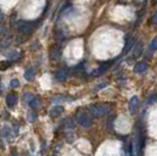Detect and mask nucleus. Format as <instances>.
<instances>
[{"instance_id": "7ed1b4c3", "label": "nucleus", "mask_w": 157, "mask_h": 156, "mask_svg": "<svg viewBox=\"0 0 157 156\" xmlns=\"http://www.w3.org/2000/svg\"><path fill=\"white\" fill-rule=\"evenodd\" d=\"M76 121H78V123L81 124L83 128H89L93 123L92 116L89 115L88 111H78V114H76Z\"/></svg>"}, {"instance_id": "a878e982", "label": "nucleus", "mask_w": 157, "mask_h": 156, "mask_svg": "<svg viewBox=\"0 0 157 156\" xmlns=\"http://www.w3.org/2000/svg\"><path fill=\"white\" fill-rule=\"evenodd\" d=\"M2 20H4V13L0 11V22H2Z\"/></svg>"}, {"instance_id": "f03ea898", "label": "nucleus", "mask_w": 157, "mask_h": 156, "mask_svg": "<svg viewBox=\"0 0 157 156\" xmlns=\"http://www.w3.org/2000/svg\"><path fill=\"white\" fill-rule=\"evenodd\" d=\"M39 22L38 21H18L17 22V28L21 34H31L35 29V27Z\"/></svg>"}, {"instance_id": "2eb2a0df", "label": "nucleus", "mask_w": 157, "mask_h": 156, "mask_svg": "<svg viewBox=\"0 0 157 156\" xmlns=\"http://www.w3.org/2000/svg\"><path fill=\"white\" fill-rule=\"evenodd\" d=\"M24 76H25V79H26L27 81H32L33 79H34V76H35V69L33 67H29L28 69H26Z\"/></svg>"}, {"instance_id": "0eeeda50", "label": "nucleus", "mask_w": 157, "mask_h": 156, "mask_svg": "<svg viewBox=\"0 0 157 156\" xmlns=\"http://www.w3.org/2000/svg\"><path fill=\"white\" fill-rule=\"evenodd\" d=\"M28 104H29V107L33 108V109H40V108L42 107V101H41V99L38 98V96H34Z\"/></svg>"}, {"instance_id": "393cba45", "label": "nucleus", "mask_w": 157, "mask_h": 156, "mask_svg": "<svg viewBox=\"0 0 157 156\" xmlns=\"http://www.w3.org/2000/svg\"><path fill=\"white\" fill-rule=\"evenodd\" d=\"M105 86H107V84H102V85L98 86V87H96V89H95V91H98V89H101V88H105Z\"/></svg>"}, {"instance_id": "9d476101", "label": "nucleus", "mask_w": 157, "mask_h": 156, "mask_svg": "<svg viewBox=\"0 0 157 156\" xmlns=\"http://www.w3.org/2000/svg\"><path fill=\"white\" fill-rule=\"evenodd\" d=\"M67 76H68L67 69H59V71L55 73V80L56 81H63V80H66Z\"/></svg>"}, {"instance_id": "f3484780", "label": "nucleus", "mask_w": 157, "mask_h": 156, "mask_svg": "<svg viewBox=\"0 0 157 156\" xmlns=\"http://www.w3.org/2000/svg\"><path fill=\"white\" fill-rule=\"evenodd\" d=\"M149 51H150V52L157 51V37L151 40L150 45H149Z\"/></svg>"}, {"instance_id": "9b49d317", "label": "nucleus", "mask_w": 157, "mask_h": 156, "mask_svg": "<svg viewBox=\"0 0 157 156\" xmlns=\"http://www.w3.org/2000/svg\"><path fill=\"white\" fill-rule=\"evenodd\" d=\"M60 58H61V49L56 46L53 47L51 49V59L52 60H59Z\"/></svg>"}, {"instance_id": "dca6fc26", "label": "nucleus", "mask_w": 157, "mask_h": 156, "mask_svg": "<svg viewBox=\"0 0 157 156\" xmlns=\"http://www.w3.org/2000/svg\"><path fill=\"white\" fill-rule=\"evenodd\" d=\"M142 49H143V45H142V42H138L137 45L135 46V49H134V52H132V58L136 59L138 58L140 55H141V53H142Z\"/></svg>"}, {"instance_id": "1a4fd4ad", "label": "nucleus", "mask_w": 157, "mask_h": 156, "mask_svg": "<svg viewBox=\"0 0 157 156\" xmlns=\"http://www.w3.org/2000/svg\"><path fill=\"white\" fill-rule=\"evenodd\" d=\"M17 102H18V96H17L15 94H10V95L6 96V103L10 108L14 107V106L17 104Z\"/></svg>"}, {"instance_id": "f257e3e1", "label": "nucleus", "mask_w": 157, "mask_h": 156, "mask_svg": "<svg viewBox=\"0 0 157 156\" xmlns=\"http://www.w3.org/2000/svg\"><path fill=\"white\" fill-rule=\"evenodd\" d=\"M110 111V106L107 103H98L93 104L89 107V113L92 114L94 117H102L105 114H108Z\"/></svg>"}, {"instance_id": "6ab92c4d", "label": "nucleus", "mask_w": 157, "mask_h": 156, "mask_svg": "<svg viewBox=\"0 0 157 156\" xmlns=\"http://www.w3.org/2000/svg\"><path fill=\"white\" fill-rule=\"evenodd\" d=\"M10 86H11V88H18V87L20 86L19 80H17V79H13V80L11 81V84H10Z\"/></svg>"}, {"instance_id": "f8f14e48", "label": "nucleus", "mask_w": 157, "mask_h": 156, "mask_svg": "<svg viewBox=\"0 0 157 156\" xmlns=\"http://www.w3.org/2000/svg\"><path fill=\"white\" fill-rule=\"evenodd\" d=\"M110 62H111V61H108V62H105V64L102 62V64H101V66L98 67L96 71L94 72V74H95V75H100V74H103V73H105V72L107 71V69H108V67L110 66Z\"/></svg>"}, {"instance_id": "412c9836", "label": "nucleus", "mask_w": 157, "mask_h": 156, "mask_svg": "<svg viewBox=\"0 0 157 156\" xmlns=\"http://www.w3.org/2000/svg\"><path fill=\"white\" fill-rule=\"evenodd\" d=\"M10 65H11V61H4L0 64V69H6Z\"/></svg>"}, {"instance_id": "aec40b11", "label": "nucleus", "mask_w": 157, "mask_h": 156, "mask_svg": "<svg viewBox=\"0 0 157 156\" xmlns=\"http://www.w3.org/2000/svg\"><path fill=\"white\" fill-rule=\"evenodd\" d=\"M33 98H34V95H32L31 93H26V94H25V101H26L27 103H29Z\"/></svg>"}, {"instance_id": "39448f33", "label": "nucleus", "mask_w": 157, "mask_h": 156, "mask_svg": "<svg viewBox=\"0 0 157 156\" xmlns=\"http://www.w3.org/2000/svg\"><path fill=\"white\" fill-rule=\"evenodd\" d=\"M1 136L7 138V140H11V138L14 136L13 129L10 128V127H7V126H4L2 129H1Z\"/></svg>"}, {"instance_id": "6e6552de", "label": "nucleus", "mask_w": 157, "mask_h": 156, "mask_svg": "<svg viewBox=\"0 0 157 156\" xmlns=\"http://www.w3.org/2000/svg\"><path fill=\"white\" fill-rule=\"evenodd\" d=\"M62 127L63 129L66 130H71L75 127V121L73 120L72 117H68V119H65L63 122H62Z\"/></svg>"}, {"instance_id": "20e7f679", "label": "nucleus", "mask_w": 157, "mask_h": 156, "mask_svg": "<svg viewBox=\"0 0 157 156\" xmlns=\"http://www.w3.org/2000/svg\"><path fill=\"white\" fill-rule=\"evenodd\" d=\"M138 104H140V99L138 96H132L129 101V111L131 114H134L135 111H137L138 108Z\"/></svg>"}, {"instance_id": "a211bd4d", "label": "nucleus", "mask_w": 157, "mask_h": 156, "mask_svg": "<svg viewBox=\"0 0 157 156\" xmlns=\"http://www.w3.org/2000/svg\"><path fill=\"white\" fill-rule=\"evenodd\" d=\"M19 57V53L17 52V51H13V52H11L8 55H7V58L8 60H15V59Z\"/></svg>"}, {"instance_id": "5701e85b", "label": "nucleus", "mask_w": 157, "mask_h": 156, "mask_svg": "<svg viewBox=\"0 0 157 156\" xmlns=\"http://www.w3.org/2000/svg\"><path fill=\"white\" fill-rule=\"evenodd\" d=\"M6 33V28L4 26H0V35H4Z\"/></svg>"}, {"instance_id": "b1692460", "label": "nucleus", "mask_w": 157, "mask_h": 156, "mask_svg": "<svg viewBox=\"0 0 157 156\" xmlns=\"http://www.w3.org/2000/svg\"><path fill=\"white\" fill-rule=\"evenodd\" d=\"M18 128H19V127L15 124V126H14V135H18V134H19V129H18Z\"/></svg>"}, {"instance_id": "4468645a", "label": "nucleus", "mask_w": 157, "mask_h": 156, "mask_svg": "<svg viewBox=\"0 0 157 156\" xmlns=\"http://www.w3.org/2000/svg\"><path fill=\"white\" fill-rule=\"evenodd\" d=\"M135 39H130V40H128L127 41V44H125L124 46V48H123V51H122V55H125L128 52H130L131 51V48L134 47V45H135Z\"/></svg>"}, {"instance_id": "423d86ee", "label": "nucleus", "mask_w": 157, "mask_h": 156, "mask_svg": "<svg viewBox=\"0 0 157 156\" xmlns=\"http://www.w3.org/2000/svg\"><path fill=\"white\" fill-rule=\"evenodd\" d=\"M63 113V107L62 106H55L49 111V116L51 117H58Z\"/></svg>"}, {"instance_id": "ddd939ff", "label": "nucleus", "mask_w": 157, "mask_h": 156, "mask_svg": "<svg viewBox=\"0 0 157 156\" xmlns=\"http://www.w3.org/2000/svg\"><path fill=\"white\" fill-rule=\"evenodd\" d=\"M147 69H148V65H147V62H138V64H136L135 67H134L135 73H144Z\"/></svg>"}, {"instance_id": "4be33fe9", "label": "nucleus", "mask_w": 157, "mask_h": 156, "mask_svg": "<svg viewBox=\"0 0 157 156\" xmlns=\"http://www.w3.org/2000/svg\"><path fill=\"white\" fill-rule=\"evenodd\" d=\"M151 24H154V25H157V11L155 12V14L152 15V18H151Z\"/></svg>"}]
</instances>
